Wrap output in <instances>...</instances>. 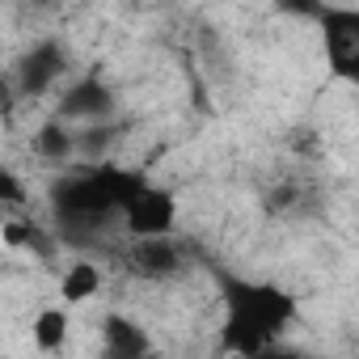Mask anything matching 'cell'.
<instances>
[{"instance_id": "14", "label": "cell", "mask_w": 359, "mask_h": 359, "mask_svg": "<svg viewBox=\"0 0 359 359\" xmlns=\"http://www.w3.org/2000/svg\"><path fill=\"white\" fill-rule=\"evenodd\" d=\"M271 5H275L283 18H292V22H313V18L321 13L325 0H271Z\"/></svg>"}, {"instance_id": "2", "label": "cell", "mask_w": 359, "mask_h": 359, "mask_svg": "<svg viewBox=\"0 0 359 359\" xmlns=\"http://www.w3.org/2000/svg\"><path fill=\"white\" fill-rule=\"evenodd\" d=\"M220 300H224L220 346L233 351V355H262V351H271L287 334V325L296 321V296L275 287V283L220 275Z\"/></svg>"}, {"instance_id": "6", "label": "cell", "mask_w": 359, "mask_h": 359, "mask_svg": "<svg viewBox=\"0 0 359 359\" xmlns=\"http://www.w3.org/2000/svg\"><path fill=\"white\" fill-rule=\"evenodd\" d=\"M123 266L135 279L161 283V279H173L182 271L187 258H182V245L173 241V233L169 237H131V245L123 250Z\"/></svg>"}, {"instance_id": "9", "label": "cell", "mask_w": 359, "mask_h": 359, "mask_svg": "<svg viewBox=\"0 0 359 359\" xmlns=\"http://www.w3.org/2000/svg\"><path fill=\"white\" fill-rule=\"evenodd\" d=\"M123 135H127V127H123V123H110V118H97V123H81V127H72L76 156H85V161H106L110 148H114Z\"/></svg>"}, {"instance_id": "4", "label": "cell", "mask_w": 359, "mask_h": 359, "mask_svg": "<svg viewBox=\"0 0 359 359\" xmlns=\"http://www.w3.org/2000/svg\"><path fill=\"white\" fill-rule=\"evenodd\" d=\"M325 34V68L342 85H359V13L351 5H321L313 18Z\"/></svg>"}, {"instance_id": "16", "label": "cell", "mask_w": 359, "mask_h": 359, "mask_svg": "<svg viewBox=\"0 0 359 359\" xmlns=\"http://www.w3.org/2000/svg\"><path fill=\"white\" fill-rule=\"evenodd\" d=\"M30 5H34V9H39V13H55V9H60V5H64V0H30Z\"/></svg>"}, {"instance_id": "1", "label": "cell", "mask_w": 359, "mask_h": 359, "mask_svg": "<svg viewBox=\"0 0 359 359\" xmlns=\"http://www.w3.org/2000/svg\"><path fill=\"white\" fill-rule=\"evenodd\" d=\"M148 187V173L144 169H131V165H114L110 156L106 161H89L64 177L51 182V216H55V233L72 245H85L93 241V233L123 212V203Z\"/></svg>"}, {"instance_id": "5", "label": "cell", "mask_w": 359, "mask_h": 359, "mask_svg": "<svg viewBox=\"0 0 359 359\" xmlns=\"http://www.w3.org/2000/svg\"><path fill=\"white\" fill-rule=\"evenodd\" d=\"M118 216H123V233L127 237H169L177 229V199L148 182L123 203Z\"/></svg>"}, {"instance_id": "12", "label": "cell", "mask_w": 359, "mask_h": 359, "mask_svg": "<svg viewBox=\"0 0 359 359\" xmlns=\"http://www.w3.org/2000/svg\"><path fill=\"white\" fill-rule=\"evenodd\" d=\"M30 334H34V346H39V351H47V355L64 351V346H68V334H72L68 304H51V309H43V313L34 317Z\"/></svg>"}, {"instance_id": "8", "label": "cell", "mask_w": 359, "mask_h": 359, "mask_svg": "<svg viewBox=\"0 0 359 359\" xmlns=\"http://www.w3.org/2000/svg\"><path fill=\"white\" fill-rule=\"evenodd\" d=\"M102 338H106V351H110V355H123V359H140V355L152 351L148 330H144L140 321L123 317V313H110V317L102 321Z\"/></svg>"}, {"instance_id": "11", "label": "cell", "mask_w": 359, "mask_h": 359, "mask_svg": "<svg viewBox=\"0 0 359 359\" xmlns=\"http://www.w3.org/2000/svg\"><path fill=\"white\" fill-rule=\"evenodd\" d=\"M34 156L39 161H51V165H64L76 156V144H72V123H64L60 114L47 118L34 135Z\"/></svg>"}, {"instance_id": "13", "label": "cell", "mask_w": 359, "mask_h": 359, "mask_svg": "<svg viewBox=\"0 0 359 359\" xmlns=\"http://www.w3.org/2000/svg\"><path fill=\"white\" fill-rule=\"evenodd\" d=\"M0 241L9 250H30V254H51V245H55V237L34 220H5L0 224Z\"/></svg>"}, {"instance_id": "10", "label": "cell", "mask_w": 359, "mask_h": 359, "mask_svg": "<svg viewBox=\"0 0 359 359\" xmlns=\"http://www.w3.org/2000/svg\"><path fill=\"white\" fill-rule=\"evenodd\" d=\"M102 266L93 262V258H76V262H68L64 266V275H60V296H64V304L72 309V304H85V300H93L97 292H102Z\"/></svg>"}, {"instance_id": "7", "label": "cell", "mask_w": 359, "mask_h": 359, "mask_svg": "<svg viewBox=\"0 0 359 359\" xmlns=\"http://www.w3.org/2000/svg\"><path fill=\"white\" fill-rule=\"evenodd\" d=\"M114 110H118V97L102 76H76L55 97V114L64 123H97V118H114Z\"/></svg>"}, {"instance_id": "15", "label": "cell", "mask_w": 359, "mask_h": 359, "mask_svg": "<svg viewBox=\"0 0 359 359\" xmlns=\"http://www.w3.org/2000/svg\"><path fill=\"white\" fill-rule=\"evenodd\" d=\"M0 203L5 208H22L26 203V182L13 169H0Z\"/></svg>"}, {"instance_id": "3", "label": "cell", "mask_w": 359, "mask_h": 359, "mask_svg": "<svg viewBox=\"0 0 359 359\" xmlns=\"http://www.w3.org/2000/svg\"><path fill=\"white\" fill-rule=\"evenodd\" d=\"M68 47L60 39H39L30 43L18 60H13V72H9V89L18 97H47L55 85H64L68 76Z\"/></svg>"}]
</instances>
